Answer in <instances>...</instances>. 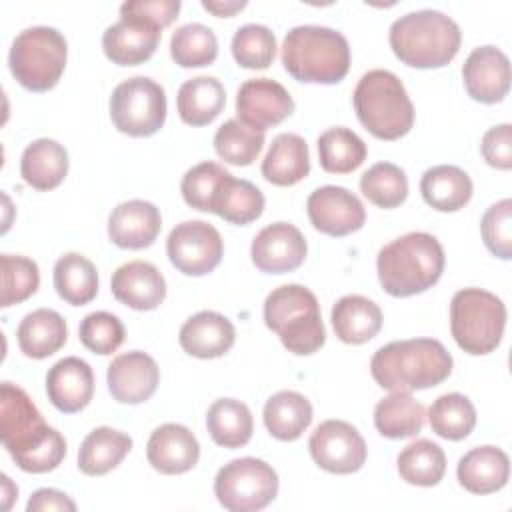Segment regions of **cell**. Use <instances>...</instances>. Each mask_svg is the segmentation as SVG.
Masks as SVG:
<instances>
[{"label":"cell","instance_id":"cell-37","mask_svg":"<svg viewBox=\"0 0 512 512\" xmlns=\"http://www.w3.org/2000/svg\"><path fill=\"white\" fill-rule=\"evenodd\" d=\"M52 280L58 296L72 306H84L98 294V270L78 252H68L56 260Z\"/></svg>","mask_w":512,"mask_h":512},{"label":"cell","instance_id":"cell-9","mask_svg":"<svg viewBox=\"0 0 512 512\" xmlns=\"http://www.w3.org/2000/svg\"><path fill=\"white\" fill-rule=\"evenodd\" d=\"M66 38L52 26L24 28L12 42L8 66L16 82L30 92L54 88L66 68Z\"/></svg>","mask_w":512,"mask_h":512},{"label":"cell","instance_id":"cell-18","mask_svg":"<svg viewBox=\"0 0 512 512\" xmlns=\"http://www.w3.org/2000/svg\"><path fill=\"white\" fill-rule=\"evenodd\" d=\"M462 80L472 100L482 104L502 102L510 90V60L496 46L474 48L462 66Z\"/></svg>","mask_w":512,"mask_h":512},{"label":"cell","instance_id":"cell-32","mask_svg":"<svg viewBox=\"0 0 512 512\" xmlns=\"http://www.w3.org/2000/svg\"><path fill=\"white\" fill-rule=\"evenodd\" d=\"M264 426L276 440H298L312 422L310 400L294 390H280L264 404Z\"/></svg>","mask_w":512,"mask_h":512},{"label":"cell","instance_id":"cell-22","mask_svg":"<svg viewBox=\"0 0 512 512\" xmlns=\"http://www.w3.org/2000/svg\"><path fill=\"white\" fill-rule=\"evenodd\" d=\"M114 298L132 310H154L166 298V280L162 272L144 260H130L118 266L110 280Z\"/></svg>","mask_w":512,"mask_h":512},{"label":"cell","instance_id":"cell-51","mask_svg":"<svg viewBox=\"0 0 512 512\" xmlns=\"http://www.w3.org/2000/svg\"><path fill=\"white\" fill-rule=\"evenodd\" d=\"M46 510L48 512L50 510L74 512L76 502L68 494H64L56 488H40L30 496V500L26 504V512H46Z\"/></svg>","mask_w":512,"mask_h":512},{"label":"cell","instance_id":"cell-26","mask_svg":"<svg viewBox=\"0 0 512 512\" xmlns=\"http://www.w3.org/2000/svg\"><path fill=\"white\" fill-rule=\"evenodd\" d=\"M332 328L344 344H364L382 328L380 306L360 294H346L332 306Z\"/></svg>","mask_w":512,"mask_h":512},{"label":"cell","instance_id":"cell-1","mask_svg":"<svg viewBox=\"0 0 512 512\" xmlns=\"http://www.w3.org/2000/svg\"><path fill=\"white\" fill-rule=\"evenodd\" d=\"M0 440L16 466L30 474L52 472L66 456L64 436L44 422L32 398L12 382L0 386Z\"/></svg>","mask_w":512,"mask_h":512},{"label":"cell","instance_id":"cell-20","mask_svg":"<svg viewBox=\"0 0 512 512\" xmlns=\"http://www.w3.org/2000/svg\"><path fill=\"white\" fill-rule=\"evenodd\" d=\"M160 38V28L150 22L138 18H120L104 30L102 50L112 64L138 66L152 58Z\"/></svg>","mask_w":512,"mask_h":512},{"label":"cell","instance_id":"cell-7","mask_svg":"<svg viewBox=\"0 0 512 512\" xmlns=\"http://www.w3.org/2000/svg\"><path fill=\"white\" fill-rule=\"evenodd\" d=\"M264 322L296 356L314 354L326 342L320 304L314 292L302 284L274 288L264 300Z\"/></svg>","mask_w":512,"mask_h":512},{"label":"cell","instance_id":"cell-47","mask_svg":"<svg viewBox=\"0 0 512 512\" xmlns=\"http://www.w3.org/2000/svg\"><path fill=\"white\" fill-rule=\"evenodd\" d=\"M486 248L500 260L512 258V200L502 198L486 208L480 220Z\"/></svg>","mask_w":512,"mask_h":512},{"label":"cell","instance_id":"cell-39","mask_svg":"<svg viewBox=\"0 0 512 512\" xmlns=\"http://www.w3.org/2000/svg\"><path fill=\"white\" fill-rule=\"evenodd\" d=\"M398 474L412 486H436L446 472V454L432 440H416L408 444L396 458Z\"/></svg>","mask_w":512,"mask_h":512},{"label":"cell","instance_id":"cell-35","mask_svg":"<svg viewBox=\"0 0 512 512\" xmlns=\"http://www.w3.org/2000/svg\"><path fill=\"white\" fill-rule=\"evenodd\" d=\"M210 438L222 448H242L250 442L254 420L250 408L236 398L214 400L206 412Z\"/></svg>","mask_w":512,"mask_h":512},{"label":"cell","instance_id":"cell-10","mask_svg":"<svg viewBox=\"0 0 512 512\" xmlns=\"http://www.w3.org/2000/svg\"><path fill=\"white\" fill-rule=\"evenodd\" d=\"M214 494L230 512H256L276 498L278 474L260 458H236L218 470Z\"/></svg>","mask_w":512,"mask_h":512},{"label":"cell","instance_id":"cell-3","mask_svg":"<svg viewBox=\"0 0 512 512\" xmlns=\"http://www.w3.org/2000/svg\"><path fill=\"white\" fill-rule=\"evenodd\" d=\"M444 248L428 232H408L384 244L376 258L380 286L394 298H408L432 288L444 272Z\"/></svg>","mask_w":512,"mask_h":512},{"label":"cell","instance_id":"cell-27","mask_svg":"<svg viewBox=\"0 0 512 512\" xmlns=\"http://www.w3.org/2000/svg\"><path fill=\"white\" fill-rule=\"evenodd\" d=\"M308 174L310 152L306 140L292 132L278 134L262 160V176L274 186H294Z\"/></svg>","mask_w":512,"mask_h":512},{"label":"cell","instance_id":"cell-17","mask_svg":"<svg viewBox=\"0 0 512 512\" xmlns=\"http://www.w3.org/2000/svg\"><path fill=\"white\" fill-rule=\"evenodd\" d=\"M112 398L120 404H142L152 398L160 382L156 360L140 350L118 354L106 372Z\"/></svg>","mask_w":512,"mask_h":512},{"label":"cell","instance_id":"cell-5","mask_svg":"<svg viewBox=\"0 0 512 512\" xmlns=\"http://www.w3.org/2000/svg\"><path fill=\"white\" fill-rule=\"evenodd\" d=\"M286 72L306 84H338L350 68V46L342 32L302 24L288 30L282 42Z\"/></svg>","mask_w":512,"mask_h":512},{"label":"cell","instance_id":"cell-50","mask_svg":"<svg viewBox=\"0 0 512 512\" xmlns=\"http://www.w3.org/2000/svg\"><path fill=\"white\" fill-rule=\"evenodd\" d=\"M480 152L492 168L510 170L512 168V126L498 124L492 126L480 142Z\"/></svg>","mask_w":512,"mask_h":512},{"label":"cell","instance_id":"cell-8","mask_svg":"<svg viewBox=\"0 0 512 512\" xmlns=\"http://www.w3.org/2000/svg\"><path fill=\"white\" fill-rule=\"evenodd\" d=\"M506 306L484 288H462L450 300V332L472 356L494 352L504 336Z\"/></svg>","mask_w":512,"mask_h":512},{"label":"cell","instance_id":"cell-2","mask_svg":"<svg viewBox=\"0 0 512 512\" xmlns=\"http://www.w3.org/2000/svg\"><path fill=\"white\" fill-rule=\"evenodd\" d=\"M452 366V354L434 338L388 342L370 360L372 378L380 388L408 394L442 384L452 374Z\"/></svg>","mask_w":512,"mask_h":512},{"label":"cell","instance_id":"cell-29","mask_svg":"<svg viewBox=\"0 0 512 512\" xmlns=\"http://www.w3.org/2000/svg\"><path fill=\"white\" fill-rule=\"evenodd\" d=\"M20 352L34 360H44L56 354L68 338L66 320L50 308L28 312L16 330Z\"/></svg>","mask_w":512,"mask_h":512},{"label":"cell","instance_id":"cell-45","mask_svg":"<svg viewBox=\"0 0 512 512\" xmlns=\"http://www.w3.org/2000/svg\"><path fill=\"white\" fill-rule=\"evenodd\" d=\"M0 276H2V298H0L2 308L28 300L40 286L38 264L26 256L2 254Z\"/></svg>","mask_w":512,"mask_h":512},{"label":"cell","instance_id":"cell-36","mask_svg":"<svg viewBox=\"0 0 512 512\" xmlns=\"http://www.w3.org/2000/svg\"><path fill=\"white\" fill-rule=\"evenodd\" d=\"M424 420V406L408 392H392L390 396L378 400L374 408V426L384 438L390 440L416 436L422 432Z\"/></svg>","mask_w":512,"mask_h":512},{"label":"cell","instance_id":"cell-43","mask_svg":"<svg viewBox=\"0 0 512 512\" xmlns=\"http://www.w3.org/2000/svg\"><path fill=\"white\" fill-rule=\"evenodd\" d=\"M360 192L378 208H396L408 196L406 172L392 162H376L360 176Z\"/></svg>","mask_w":512,"mask_h":512},{"label":"cell","instance_id":"cell-31","mask_svg":"<svg viewBox=\"0 0 512 512\" xmlns=\"http://www.w3.org/2000/svg\"><path fill=\"white\" fill-rule=\"evenodd\" d=\"M470 176L454 164L428 168L420 178V194L428 206L438 212H456L472 198Z\"/></svg>","mask_w":512,"mask_h":512},{"label":"cell","instance_id":"cell-6","mask_svg":"<svg viewBox=\"0 0 512 512\" xmlns=\"http://www.w3.org/2000/svg\"><path fill=\"white\" fill-rule=\"evenodd\" d=\"M352 104L360 124L380 140H398L414 126V104L390 70H368L358 80Z\"/></svg>","mask_w":512,"mask_h":512},{"label":"cell","instance_id":"cell-40","mask_svg":"<svg viewBox=\"0 0 512 512\" xmlns=\"http://www.w3.org/2000/svg\"><path fill=\"white\" fill-rule=\"evenodd\" d=\"M428 422L436 436L444 440H464L476 426V408L468 396L448 392L432 402Z\"/></svg>","mask_w":512,"mask_h":512},{"label":"cell","instance_id":"cell-52","mask_svg":"<svg viewBox=\"0 0 512 512\" xmlns=\"http://www.w3.org/2000/svg\"><path fill=\"white\" fill-rule=\"evenodd\" d=\"M246 6L244 0H202V8L212 12L214 16H220V18H228V16H234L238 10H242Z\"/></svg>","mask_w":512,"mask_h":512},{"label":"cell","instance_id":"cell-12","mask_svg":"<svg viewBox=\"0 0 512 512\" xmlns=\"http://www.w3.org/2000/svg\"><path fill=\"white\" fill-rule=\"evenodd\" d=\"M166 254L176 270L186 276L210 274L224 256L220 232L204 220L176 224L166 240Z\"/></svg>","mask_w":512,"mask_h":512},{"label":"cell","instance_id":"cell-28","mask_svg":"<svg viewBox=\"0 0 512 512\" xmlns=\"http://www.w3.org/2000/svg\"><path fill=\"white\" fill-rule=\"evenodd\" d=\"M264 194L260 188L248 180L234 178L230 172L218 182L212 200L210 210L212 214L220 216L222 220L230 224H250L258 220L264 212Z\"/></svg>","mask_w":512,"mask_h":512},{"label":"cell","instance_id":"cell-38","mask_svg":"<svg viewBox=\"0 0 512 512\" xmlns=\"http://www.w3.org/2000/svg\"><path fill=\"white\" fill-rule=\"evenodd\" d=\"M318 158L324 172L348 174L366 160L364 140L346 126H334L318 136Z\"/></svg>","mask_w":512,"mask_h":512},{"label":"cell","instance_id":"cell-41","mask_svg":"<svg viewBox=\"0 0 512 512\" xmlns=\"http://www.w3.org/2000/svg\"><path fill=\"white\" fill-rule=\"evenodd\" d=\"M170 56L182 68L208 66L218 56V38L200 22L184 24L170 38Z\"/></svg>","mask_w":512,"mask_h":512},{"label":"cell","instance_id":"cell-4","mask_svg":"<svg viewBox=\"0 0 512 512\" xmlns=\"http://www.w3.org/2000/svg\"><path fill=\"white\" fill-rule=\"evenodd\" d=\"M390 48L394 56L412 68H442L458 54L460 26L440 10H416L396 18L390 26Z\"/></svg>","mask_w":512,"mask_h":512},{"label":"cell","instance_id":"cell-42","mask_svg":"<svg viewBox=\"0 0 512 512\" xmlns=\"http://www.w3.org/2000/svg\"><path fill=\"white\" fill-rule=\"evenodd\" d=\"M264 148V132L248 128L238 118L226 120L214 134L216 154L234 166H250Z\"/></svg>","mask_w":512,"mask_h":512},{"label":"cell","instance_id":"cell-53","mask_svg":"<svg viewBox=\"0 0 512 512\" xmlns=\"http://www.w3.org/2000/svg\"><path fill=\"white\" fill-rule=\"evenodd\" d=\"M2 496H4V510L12 506L14 498H18V488L12 484V480L6 474H2Z\"/></svg>","mask_w":512,"mask_h":512},{"label":"cell","instance_id":"cell-23","mask_svg":"<svg viewBox=\"0 0 512 512\" xmlns=\"http://www.w3.org/2000/svg\"><path fill=\"white\" fill-rule=\"evenodd\" d=\"M146 458L160 474H184L198 464L200 444L186 426L168 422L150 434Z\"/></svg>","mask_w":512,"mask_h":512},{"label":"cell","instance_id":"cell-14","mask_svg":"<svg viewBox=\"0 0 512 512\" xmlns=\"http://www.w3.org/2000/svg\"><path fill=\"white\" fill-rule=\"evenodd\" d=\"M310 224L328 236H348L366 222L364 204L344 186L326 184L316 188L306 200Z\"/></svg>","mask_w":512,"mask_h":512},{"label":"cell","instance_id":"cell-15","mask_svg":"<svg viewBox=\"0 0 512 512\" xmlns=\"http://www.w3.org/2000/svg\"><path fill=\"white\" fill-rule=\"evenodd\" d=\"M294 112L290 92L272 78H250L236 94V114L242 124L258 132L280 124Z\"/></svg>","mask_w":512,"mask_h":512},{"label":"cell","instance_id":"cell-49","mask_svg":"<svg viewBox=\"0 0 512 512\" xmlns=\"http://www.w3.org/2000/svg\"><path fill=\"white\" fill-rule=\"evenodd\" d=\"M180 6V0H130L120 6V16L138 18L162 30L178 18Z\"/></svg>","mask_w":512,"mask_h":512},{"label":"cell","instance_id":"cell-11","mask_svg":"<svg viewBox=\"0 0 512 512\" xmlns=\"http://www.w3.org/2000/svg\"><path fill=\"white\" fill-rule=\"evenodd\" d=\"M110 118L122 134L134 138L156 134L166 120L164 88L148 76H134L120 82L110 96Z\"/></svg>","mask_w":512,"mask_h":512},{"label":"cell","instance_id":"cell-34","mask_svg":"<svg viewBox=\"0 0 512 512\" xmlns=\"http://www.w3.org/2000/svg\"><path fill=\"white\" fill-rule=\"evenodd\" d=\"M132 450V438L110 426L94 428L80 444L78 468L86 476H104Z\"/></svg>","mask_w":512,"mask_h":512},{"label":"cell","instance_id":"cell-46","mask_svg":"<svg viewBox=\"0 0 512 512\" xmlns=\"http://www.w3.org/2000/svg\"><path fill=\"white\" fill-rule=\"evenodd\" d=\"M78 336H80V342L90 352L108 356L116 352L124 342V324L120 322L118 316L106 310H96L82 318Z\"/></svg>","mask_w":512,"mask_h":512},{"label":"cell","instance_id":"cell-24","mask_svg":"<svg viewBox=\"0 0 512 512\" xmlns=\"http://www.w3.org/2000/svg\"><path fill=\"white\" fill-rule=\"evenodd\" d=\"M178 340L186 354L210 360L224 356L234 346L236 330L224 314L202 310L182 324Z\"/></svg>","mask_w":512,"mask_h":512},{"label":"cell","instance_id":"cell-25","mask_svg":"<svg viewBox=\"0 0 512 512\" xmlns=\"http://www.w3.org/2000/svg\"><path fill=\"white\" fill-rule=\"evenodd\" d=\"M456 476L460 486L472 494H494L510 478L508 454L498 446H476L458 460Z\"/></svg>","mask_w":512,"mask_h":512},{"label":"cell","instance_id":"cell-13","mask_svg":"<svg viewBox=\"0 0 512 512\" xmlns=\"http://www.w3.org/2000/svg\"><path fill=\"white\" fill-rule=\"evenodd\" d=\"M312 460L330 474L358 472L366 462V442L362 434L344 420L320 422L308 440Z\"/></svg>","mask_w":512,"mask_h":512},{"label":"cell","instance_id":"cell-16","mask_svg":"<svg viewBox=\"0 0 512 512\" xmlns=\"http://www.w3.org/2000/svg\"><path fill=\"white\" fill-rule=\"evenodd\" d=\"M308 252L304 234L288 222L264 226L252 240L250 256L254 266L266 274H286L302 266Z\"/></svg>","mask_w":512,"mask_h":512},{"label":"cell","instance_id":"cell-21","mask_svg":"<svg viewBox=\"0 0 512 512\" xmlns=\"http://www.w3.org/2000/svg\"><path fill=\"white\" fill-rule=\"evenodd\" d=\"M46 394L52 406L64 414L84 410L94 396V372L78 356L60 358L46 374Z\"/></svg>","mask_w":512,"mask_h":512},{"label":"cell","instance_id":"cell-30","mask_svg":"<svg viewBox=\"0 0 512 512\" xmlns=\"http://www.w3.org/2000/svg\"><path fill=\"white\" fill-rule=\"evenodd\" d=\"M20 174L34 190H52L68 174V152L52 138L32 140L20 158Z\"/></svg>","mask_w":512,"mask_h":512},{"label":"cell","instance_id":"cell-44","mask_svg":"<svg viewBox=\"0 0 512 512\" xmlns=\"http://www.w3.org/2000/svg\"><path fill=\"white\" fill-rule=\"evenodd\" d=\"M230 48L238 66L264 70L274 62L276 36L264 24H244L234 32Z\"/></svg>","mask_w":512,"mask_h":512},{"label":"cell","instance_id":"cell-19","mask_svg":"<svg viewBox=\"0 0 512 512\" xmlns=\"http://www.w3.org/2000/svg\"><path fill=\"white\" fill-rule=\"evenodd\" d=\"M162 228L160 210L148 200L120 202L108 218V238L124 250H142L154 244Z\"/></svg>","mask_w":512,"mask_h":512},{"label":"cell","instance_id":"cell-48","mask_svg":"<svg viewBox=\"0 0 512 512\" xmlns=\"http://www.w3.org/2000/svg\"><path fill=\"white\" fill-rule=\"evenodd\" d=\"M228 174V170L216 162H200L186 170L180 182V192L184 202L194 208L208 212L212 194L218 186V182Z\"/></svg>","mask_w":512,"mask_h":512},{"label":"cell","instance_id":"cell-33","mask_svg":"<svg viewBox=\"0 0 512 512\" xmlns=\"http://www.w3.org/2000/svg\"><path fill=\"white\" fill-rule=\"evenodd\" d=\"M226 104V90L214 76H196L178 88L176 106L188 126H206L216 120Z\"/></svg>","mask_w":512,"mask_h":512}]
</instances>
